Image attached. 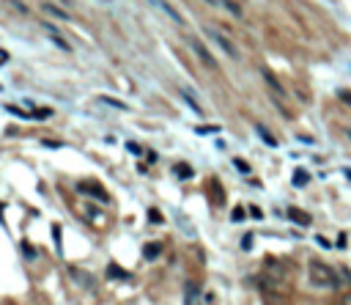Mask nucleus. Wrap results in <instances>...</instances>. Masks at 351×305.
Masks as SVG:
<instances>
[{
  "label": "nucleus",
  "instance_id": "9",
  "mask_svg": "<svg viewBox=\"0 0 351 305\" xmlns=\"http://www.w3.org/2000/svg\"><path fill=\"white\" fill-rule=\"evenodd\" d=\"M154 3H156V6H159V9H162V11H165V14H167V17H170V20H176V22H179V25H181V22H184V20H181V17H179V11H176V9H173V6H170V3H167V0H154Z\"/></svg>",
  "mask_w": 351,
  "mask_h": 305
},
{
  "label": "nucleus",
  "instance_id": "22",
  "mask_svg": "<svg viewBox=\"0 0 351 305\" xmlns=\"http://www.w3.org/2000/svg\"><path fill=\"white\" fill-rule=\"evenodd\" d=\"M148 220H151V223H162L165 218H162V215L156 212V209H148Z\"/></svg>",
  "mask_w": 351,
  "mask_h": 305
},
{
  "label": "nucleus",
  "instance_id": "12",
  "mask_svg": "<svg viewBox=\"0 0 351 305\" xmlns=\"http://www.w3.org/2000/svg\"><path fill=\"white\" fill-rule=\"evenodd\" d=\"M44 11H47V14H52L55 20H69V17H66V11H61L58 6H52V3H44Z\"/></svg>",
  "mask_w": 351,
  "mask_h": 305
},
{
  "label": "nucleus",
  "instance_id": "31",
  "mask_svg": "<svg viewBox=\"0 0 351 305\" xmlns=\"http://www.w3.org/2000/svg\"><path fill=\"white\" fill-rule=\"evenodd\" d=\"M206 3H217V0H206Z\"/></svg>",
  "mask_w": 351,
  "mask_h": 305
},
{
  "label": "nucleus",
  "instance_id": "15",
  "mask_svg": "<svg viewBox=\"0 0 351 305\" xmlns=\"http://www.w3.org/2000/svg\"><path fill=\"white\" fill-rule=\"evenodd\" d=\"M307 179H310V176H307L305 171H296V173H294V184H296V187H305Z\"/></svg>",
  "mask_w": 351,
  "mask_h": 305
},
{
  "label": "nucleus",
  "instance_id": "23",
  "mask_svg": "<svg viewBox=\"0 0 351 305\" xmlns=\"http://www.w3.org/2000/svg\"><path fill=\"white\" fill-rule=\"evenodd\" d=\"M253 248V234H244V239H242V250H250Z\"/></svg>",
  "mask_w": 351,
  "mask_h": 305
},
{
  "label": "nucleus",
  "instance_id": "30",
  "mask_svg": "<svg viewBox=\"0 0 351 305\" xmlns=\"http://www.w3.org/2000/svg\"><path fill=\"white\" fill-rule=\"evenodd\" d=\"M340 305H351V291H348V294H343V297H340Z\"/></svg>",
  "mask_w": 351,
  "mask_h": 305
},
{
  "label": "nucleus",
  "instance_id": "29",
  "mask_svg": "<svg viewBox=\"0 0 351 305\" xmlns=\"http://www.w3.org/2000/svg\"><path fill=\"white\" fill-rule=\"evenodd\" d=\"M348 245V239H346V234H340V237H337V248H346Z\"/></svg>",
  "mask_w": 351,
  "mask_h": 305
},
{
  "label": "nucleus",
  "instance_id": "16",
  "mask_svg": "<svg viewBox=\"0 0 351 305\" xmlns=\"http://www.w3.org/2000/svg\"><path fill=\"white\" fill-rule=\"evenodd\" d=\"M222 6H225V9H228V11H231V14H233V17H242V9H239V6H236V3H233V0H222Z\"/></svg>",
  "mask_w": 351,
  "mask_h": 305
},
{
  "label": "nucleus",
  "instance_id": "13",
  "mask_svg": "<svg viewBox=\"0 0 351 305\" xmlns=\"http://www.w3.org/2000/svg\"><path fill=\"white\" fill-rule=\"evenodd\" d=\"M102 105H110V108H118V110H129V105H124L121 99H110V96H99Z\"/></svg>",
  "mask_w": 351,
  "mask_h": 305
},
{
  "label": "nucleus",
  "instance_id": "26",
  "mask_svg": "<svg viewBox=\"0 0 351 305\" xmlns=\"http://www.w3.org/2000/svg\"><path fill=\"white\" fill-rule=\"evenodd\" d=\"M11 6H14L17 11H22V14H28V6H25V3H20V0H11Z\"/></svg>",
  "mask_w": 351,
  "mask_h": 305
},
{
  "label": "nucleus",
  "instance_id": "25",
  "mask_svg": "<svg viewBox=\"0 0 351 305\" xmlns=\"http://www.w3.org/2000/svg\"><path fill=\"white\" fill-rule=\"evenodd\" d=\"M44 149H63V143H58V140H42Z\"/></svg>",
  "mask_w": 351,
  "mask_h": 305
},
{
  "label": "nucleus",
  "instance_id": "1",
  "mask_svg": "<svg viewBox=\"0 0 351 305\" xmlns=\"http://www.w3.org/2000/svg\"><path fill=\"white\" fill-rule=\"evenodd\" d=\"M307 272H310V283L318 286V289H335V286H340L337 272L329 267V264H324V261H310Z\"/></svg>",
  "mask_w": 351,
  "mask_h": 305
},
{
  "label": "nucleus",
  "instance_id": "18",
  "mask_svg": "<svg viewBox=\"0 0 351 305\" xmlns=\"http://www.w3.org/2000/svg\"><path fill=\"white\" fill-rule=\"evenodd\" d=\"M52 239H55V248H58V253H61V226H52Z\"/></svg>",
  "mask_w": 351,
  "mask_h": 305
},
{
  "label": "nucleus",
  "instance_id": "4",
  "mask_svg": "<svg viewBox=\"0 0 351 305\" xmlns=\"http://www.w3.org/2000/svg\"><path fill=\"white\" fill-rule=\"evenodd\" d=\"M77 190H80V192H85V195H93L96 201H102V204H107V201H110V195H107V192H104L99 184H88V181H80Z\"/></svg>",
  "mask_w": 351,
  "mask_h": 305
},
{
  "label": "nucleus",
  "instance_id": "2",
  "mask_svg": "<svg viewBox=\"0 0 351 305\" xmlns=\"http://www.w3.org/2000/svg\"><path fill=\"white\" fill-rule=\"evenodd\" d=\"M206 36L212 39V42L217 44L220 50L225 52V55H231V58H239V50H236V47H233L231 42H228V36H222L220 31H214V28H206Z\"/></svg>",
  "mask_w": 351,
  "mask_h": 305
},
{
  "label": "nucleus",
  "instance_id": "24",
  "mask_svg": "<svg viewBox=\"0 0 351 305\" xmlns=\"http://www.w3.org/2000/svg\"><path fill=\"white\" fill-rule=\"evenodd\" d=\"M52 110H33V119H50Z\"/></svg>",
  "mask_w": 351,
  "mask_h": 305
},
{
  "label": "nucleus",
  "instance_id": "20",
  "mask_svg": "<svg viewBox=\"0 0 351 305\" xmlns=\"http://www.w3.org/2000/svg\"><path fill=\"white\" fill-rule=\"evenodd\" d=\"M233 165H236V168H239V171H242V173H250V165H247V162L242 160V157H236V160H233Z\"/></svg>",
  "mask_w": 351,
  "mask_h": 305
},
{
  "label": "nucleus",
  "instance_id": "11",
  "mask_svg": "<svg viewBox=\"0 0 351 305\" xmlns=\"http://www.w3.org/2000/svg\"><path fill=\"white\" fill-rule=\"evenodd\" d=\"M173 173L179 176V179H192V176H195V171H192V168L187 165V162H179V165L173 168Z\"/></svg>",
  "mask_w": 351,
  "mask_h": 305
},
{
  "label": "nucleus",
  "instance_id": "17",
  "mask_svg": "<svg viewBox=\"0 0 351 305\" xmlns=\"http://www.w3.org/2000/svg\"><path fill=\"white\" fill-rule=\"evenodd\" d=\"M22 253H25L28 259H36V248H33L31 242H25V239H22Z\"/></svg>",
  "mask_w": 351,
  "mask_h": 305
},
{
  "label": "nucleus",
  "instance_id": "8",
  "mask_svg": "<svg viewBox=\"0 0 351 305\" xmlns=\"http://www.w3.org/2000/svg\"><path fill=\"white\" fill-rule=\"evenodd\" d=\"M261 74H263V80H266V83H269V88H272L274 93H280V96H283V93H285V88L280 85V80L274 77V74L269 72V69H261Z\"/></svg>",
  "mask_w": 351,
  "mask_h": 305
},
{
  "label": "nucleus",
  "instance_id": "14",
  "mask_svg": "<svg viewBox=\"0 0 351 305\" xmlns=\"http://www.w3.org/2000/svg\"><path fill=\"white\" fill-rule=\"evenodd\" d=\"M255 132L261 135V140H263V143H269V146H277V140H274L272 135L266 132V127H261V124H258V127H255Z\"/></svg>",
  "mask_w": 351,
  "mask_h": 305
},
{
  "label": "nucleus",
  "instance_id": "7",
  "mask_svg": "<svg viewBox=\"0 0 351 305\" xmlns=\"http://www.w3.org/2000/svg\"><path fill=\"white\" fill-rule=\"evenodd\" d=\"M288 218L294 223H299V226H310V223H313V218H310L307 212H302V209H296V207L288 209Z\"/></svg>",
  "mask_w": 351,
  "mask_h": 305
},
{
  "label": "nucleus",
  "instance_id": "19",
  "mask_svg": "<svg viewBox=\"0 0 351 305\" xmlns=\"http://www.w3.org/2000/svg\"><path fill=\"white\" fill-rule=\"evenodd\" d=\"M231 220H233V223H242V220H244V209H242V207H236V209L231 212Z\"/></svg>",
  "mask_w": 351,
  "mask_h": 305
},
{
  "label": "nucleus",
  "instance_id": "32",
  "mask_svg": "<svg viewBox=\"0 0 351 305\" xmlns=\"http://www.w3.org/2000/svg\"><path fill=\"white\" fill-rule=\"evenodd\" d=\"M348 138H351V130H348Z\"/></svg>",
  "mask_w": 351,
  "mask_h": 305
},
{
  "label": "nucleus",
  "instance_id": "28",
  "mask_svg": "<svg viewBox=\"0 0 351 305\" xmlns=\"http://www.w3.org/2000/svg\"><path fill=\"white\" fill-rule=\"evenodd\" d=\"M250 218H255V220H261V218H263V212H261V209H258V207H250Z\"/></svg>",
  "mask_w": 351,
  "mask_h": 305
},
{
  "label": "nucleus",
  "instance_id": "6",
  "mask_svg": "<svg viewBox=\"0 0 351 305\" xmlns=\"http://www.w3.org/2000/svg\"><path fill=\"white\" fill-rule=\"evenodd\" d=\"M107 278H113V280H132V272H126V269L118 267V264H107Z\"/></svg>",
  "mask_w": 351,
  "mask_h": 305
},
{
  "label": "nucleus",
  "instance_id": "5",
  "mask_svg": "<svg viewBox=\"0 0 351 305\" xmlns=\"http://www.w3.org/2000/svg\"><path fill=\"white\" fill-rule=\"evenodd\" d=\"M162 256V242H148V245H143V259L145 261H154V259H159Z\"/></svg>",
  "mask_w": 351,
  "mask_h": 305
},
{
  "label": "nucleus",
  "instance_id": "3",
  "mask_svg": "<svg viewBox=\"0 0 351 305\" xmlns=\"http://www.w3.org/2000/svg\"><path fill=\"white\" fill-rule=\"evenodd\" d=\"M190 47H192V50H195V55L201 58V61L206 63L209 69H214V66H217V61H214V55H212V52L206 50V44H203L201 39H190Z\"/></svg>",
  "mask_w": 351,
  "mask_h": 305
},
{
  "label": "nucleus",
  "instance_id": "21",
  "mask_svg": "<svg viewBox=\"0 0 351 305\" xmlns=\"http://www.w3.org/2000/svg\"><path fill=\"white\" fill-rule=\"evenodd\" d=\"M126 149H129V154H134V157H140V154H143V149H140L137 143H132V140L126 143Z\"/></svg>",
  "mask_w": 351,
  "mask_h": 305
},
{
  "label": "nucleus",
  "instance_id": "27",
  "mask_svg": "<svg viewBox=\"0 0 351 305\" xmlns=\"http://www.w3.org/2000/svg\"><path fill=\"white\" fill-rule=\"evenodd\" d=\"M337 96H340V99H343V102H346V105H348V108H351V91H337Z\"/></svg>",
  "mask_w": 351,
  "mask_h": 305
},
{
  "label": "nucleus",
  "instance_id": "10",
  "mask_svg": "<svg viewBox=\"0 0 351 305\" xmlns=\"http://www.w3.org/2000/svg\"><path fill=\"white\" fill-rule=\"evenodd\" d=\"M198 294H201L198 283H195V280H190V283H187V305H195L198 302Z\"/></svg>",
  "mask_w": 351,
  "mask_h": 305
}]
</instances>
